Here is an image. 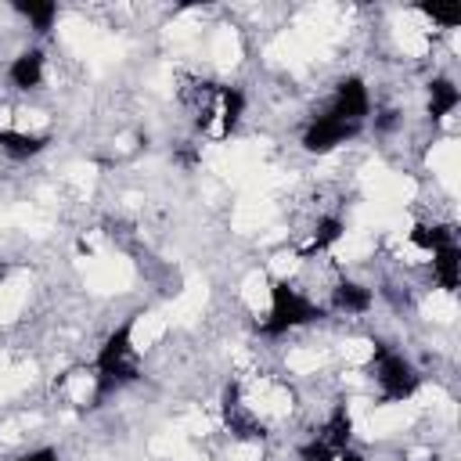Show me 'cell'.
I'll return each instance as SVG.
<instances>
[{
  "label": "cell",
  "instance_id": "cell-1",
  "mask_svg": "<svg viewBox=\"0 0 461 461\" xmlns=\"http://www.w3.org/2000/svg\"><path fill=\"white\" fill-rule=\"evenodd\" d=\"M83 277L94 292L112 295V292H126L133 285V267L122 256H108V252H90L83 259Z\"/></svg>",
  "mask_w": 461,
  "mask_h": 461
},
{
  "label": "cell",
  "instance_id": "cell-2",
  "mask_svg": "<svg viewBox=\"0 0 461 461\" xmlns=\"http://www.w3.org/2000/svg\"><path fill=\"white\" fill-rule=\"evenodd\" d=\"M418 407L407 403V400H393V403H378L367 411V418L360 421V432L371 436V439H382V436H396L403 429H411Z\"/></svg>",
  "mask_w": 461,
  "mask_h": 461
},
{
  "label": "cell",
  "instance_id": "cell-3",
  "mask_svg": "<svg viewBox=\"0 0 461 461\" xmlns=\"http://www.w3.org/2000/svg\"><path fill=\"white\" fill-rule=\"evenodd\" d=\"M277 205L270 202V194H245L238 205H234V216H230V227L241 230V234H252V230H263L270 220H274Z\"/></svg>",
  "mask_w": 461,
  "mask_h": 461
},
{
  "label": "cell",
  "instance_id": "cell-4",
  "mask_svg": "<svg viewBox=\"0 0 461 461\" xmlns=\"http://www.w3.org/2000/svg\"><path fill=\"white\" fill-rule=\"evenodd\" d=\"M457 166H461V148H457V140L454 137H447V140H436L432 144V151H429V169L436 173V180L447 187V194L454 198V191H457Z\"/></svg>",
  "mask_w": 461,
  "mask_h": 461
},
{
  "label": "cell",
  "instance_id": "cell-5",
  "mask_svg": "<svg viewBox=\"0 0 461 461\" xmlns=\"http://www.w3.org/2000/svg\"><path fill=\"white\" fill-rule=\"evenodd\" d=\"M205 299H209L205 281H202V277H187V285L180 288V295H176L173 306H169V321H176V324H191V321H198Z\"/></svg>",
  "mask_w": 461,
  "mask_h": 461
},
{
  "label": "cell",
  "instance_id": "cell-6",
  "mask_svg": "<svg viewBox=\"0 0 461 461\" xmlns=\"http://www.w3.org/2000/svg\"><path fill=\"white\" fill-rule=\"evenodd\" d=\"M166 328H169V317H166V313H140V317L126 328V342H130V349L144 353V349L158 346V339L166 335Z\"/></svg>",
  "mask_w": 461,
  "mask_h": 461
},
{
  "label": "cell",
  "instance_id": "cell-7",
  "mask_svg": "<svg viewBox=\"0 0 461 461\" xmlns=\"http://www.w3.org/2000/svg\"><path fill=\"white\" fill-rule=\"evenodd\" d=\"M241 303H245L252 313H259V317H267V313H270L274 285H270V277H267L263 270H252V274L241 281Z\"/></svg>",
  "mask_w": 461,
  "mask_h": 461
},
{
  "label": "cell",
  "instance_id": "cell-8",
  "mask_svg": "<svg viewBox=\"0 0 461 461\" xmlns=\"http://www.w3.org/2000/svg\"><path fill=\"white\" fill-rule=\"evenodd\" d=\"M25 299H29V277L25 274H14V277L0 281V324H11L22 313Z\"/></svg>",
  "mask_w": 461,
  "mask_h": 461
},
{
  "label": "cell",
  "instance_id": "cell-9",
  "mask_svg": "<svg viewBox=\"0 0 461 461\" xmlns=\"http://www.w3.org/2000/svg\"><path fill=\"white\" fill-rule=\"evenodd\" d=\"M375 234H367V230H342L339 234V241H335V259H342V263H360V259H367L371 252H375Z\"/></svg>",
  "mask_w": 461,
  "mask_h": 461
},
{
  "label": "cell",
  "instance_id": "cell-10",
  "mask_svg": "<svg viewBox=\"0 0 461 461\" xmlns=\"http://www.w3.org/2000/svg\"><path fill=\"white\" fill-rule=\"evenodd\" d=\"M209 54H212V61H216L220 68H234V65L241 61V36H238L230 25H220V29L212 32Z\"/></svg>",
  "mask_w": 461,
  "mask_h": 461
},
{
  "label": "cell",
  "instance_id": "cell-11",
  "mask_svg": "<svg viewBox=\"0 0 461 461\" xmlns=\"http://www.w3.org/2000/svg\"><path fill=\"white\" fill-rule=\"evenodd\" d=\"M378 385L389 393V396H396V400H403L411 389H414V375H411V367L403 364V360H385L382 364V375H378Z\"/></svg>",
  "mask_w": 461,
  "mask_h": 461
},
{
  "label": "cell",
  "instance_id": "cell-12",
  "mask_svg": "<svg viewBox=\"0 0 461 461\" xmlns=\"http://www.w3.org/2000/svg\"><path fill=\"white\" fill-rule=\"evenodd\" d=\"M421 313H425L432 324H450V321L457 317V295L447 292V288H432L429 299H425V306H421Z\"/></svg>",
  "mask_w": 461,
  "mask_h": 461
},
{
  "label": "cell",
  "instance_id": "cell-13",
  "mask_svg": "<svg viewBox=\"0 0 461 461\" xmlns=\"http://www.w3.org/2000/svg\"><path fill=\"white\" fill-rule=\"evenodd\" d=\"M288 371L292 375H313V371H321L324 364H328V349H317V346H299V349H292L288 353Z\"/></svg>",
  "mask_w": 461,
  "mask_h": 461
},
{
  "label": "cell",
  "instance_id": "cell-14",
  "mask_svg": "<svg viewBox=\"0 0 461 461\" xmlns=\"http://www.w3.org/2000/svg\"><path fill=\"white\" fill-rule=\"evenodd\" d=\"M32 382V364H4L0 367V400L18 396Z\"/></svg>",
  "mask_w": 461,
  "mask_h": 461
},
{
  "label": "cell",
  "instance_id": "cell-15",
  "mask_svg": "<svg viewBox=\"0 0 461 461\" xmlns=\"http://www.w3.org/2000/svg\"><path fill=\"white\" fill-rule=\"evenodd\" d=\"M40 76H43L40 54H25V58H18V61H14V68H11V79H14L18 86H36V83H40Z\"/></svg>",
  "mask_w": 461,
  "mask_h": 461
},
{
  "label": "cell",
  "instance_id": "cell-16",
  "mask_svg": "<svg viewBox=\"0 0 461 461\" xmlns=\"http://www.w3.org/2000/svg\"><path fill=\"white\" fill-rule=\"evenodd\" d=\"M65 396H68L76 407H86V400L94 396V375H83V371L68 375V378H65Z\"/></svg>",
  "mask_w": 461,
  "mask_h": 461
},
{
  "label": "cell",
  "instance_id": "cell-17",
  "mask_svg": "<svg viewBox=\"0 0 461 461\" xmlns=\"http://www.w3.org/2000/svg\"><path fill=\"white\" fill-rule=\"evenodd\" d=\"M375 353H378V346H375L371 339H346V342H342V357H346V364H353V367L375 360Z\"/></svg>",
  "mask_w": 461,
  "mask_h": 461
},
{
  "label": "cell",
  "instance_id": "cell-18",
  "mask_svg": "<svg viewBox=\"0 0 461 461\" xmlns=\"http://www.w3.org/2000/svg\"><path fill=\"white\" fill-rule=\"evenodd\" d=\"M335 303H339L342 310H364V306L371 303V295H367L360 285H339V288H335Z\"/></svg>",
  "mask_w": 461,
  "mask_h": 461
},
{
  "label": "cell",
  "instance_id": "cell-19",
  "mask_svg": "<svg viewBox=\"0 0 461 461\" xmlns=\"http://www.w3.org/2000/svg\"><path fill=\"white\" fill-rule=\"evenodd\" d=\"M457 104V90L450 83H432V115H450Z\"/></svg>",
  "mask_w": 461,
  "mask_h": 461
},
{
  "label": "cell",
  "instance_id": "cell-20",
  "mask_svg": "<svg viewBox=\"0 0 461 461\" xmlns=\"http://www.w3.org/2000/svg\"><path fill=\"white\" fill-rule=\"evenodd\" d=\"M299 267H303L299 252H288V249H285V252H277V256L270 259V274H274V277H292Z\"/></svg>",
  "mask_w": 461,
  "mask_h": 461
},
{
  "label": "cell",
  "instance_id": "cell-21",
  "mask_svg": "<svg viewBox=\"0 0 461 461\" xmlns=\"http://www.w3.org/2000/svg\"><path fill=\"white\" fill-rule=\"evenodd\" d=\"M227 461H263V450L256 439H238L230 450H227Z\"/></svg>",
  "mask_w": 461,
  "mask_h": 461
},
{
  "label": "cell",
  "instance_id": "cell-22",
  "mask_svg": "<svg viewBox=\"0 0 461 461\" xmlns=\"http://www.w3.org/2000/svg\"><path fill=\"white\" fill-rule=\"evenodd\" d=\"M194 32H198V14H194V11H184V14L169 25V36H173V40H191Z\"/></svg>",
  "mask_w": 461,
  "mask_h": 461
},
{
  "label": "cell",
  "instance_id": "cell-23",
  "mask_svg": "<svg viewBox=\"0 0 461 461\" xmlns=\"http://www.w3.org/2000/svg\"><path fill=\"white\" fill-rule=\"evenodd\" d=\"M68 180H72L79 191H90V187H94V166H72Z\"/></svg>",
  "mask_w": 461,
  "mask_h": 461
},
{
  "label": "cell",
  "instance_id": "cell-24",
  "mask_svg": "<svg viewBox=\"0 0 461 461\" xmlns=\"http://www.w3.org/2000/svg\"><path fill=\"white\" fill-rule=\"evenodd\" d=\"M22 461H50V450H40V454H32V457H22Z\"/></svg>",
  "mask_w": 461,
  "mask_h": 461
}]
</instances>
